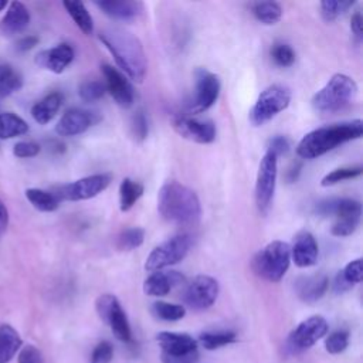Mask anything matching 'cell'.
Returning <instances> with one entry per match:
<instances>
[{"instance_id":"cell-1","label":"cell","mask_w":363,"mask_h":363,"mask_svg":"<svg viewBox=\"0 0 363 363\" xmlns=\"http://www.w3.org/2000/svg\"><path fill=\"white\" fill-rule=\"evenodd\" d=\"M99 40L112 54L118 67L125 72V77L135 82L143 81L147 69V60L143 45L136 35L123 28L112 27L101 31Z\"/></svg>"},{"instance_id":"cell-2","label":"cell","mask_w":363,"mask_h":363,"mask_svg":"<svg viewBox=\"0 0 363 363\" xmlns=\"http://www.w3.org/2000/svg\"><path fill=\"white\" fill-rule=\"evenodd\" d=\"M157 211L167 223L194 225L201 217V204L190 187L179 182H166L157 193Z\"/></svg>"},{"instance_id":"cell-3","label":"cell","mask_w":363,"mask_h":363,"mask_svg":"<svg viewBox=\"0 0 363 363\" xmlns=\"http://www.w3.org/2000/svg\"><path fill=\"white\" fill-rule=\"evenodd\" d=\"M363 135L362 119L339 122L308 132L296 145V155L302 159H316L339 145L360 139Z\"/></svg>"},{"instance_id":"cell-4","label":"cell","mask_w":363,"mask_h":363,"mask_svg":"<svg viewBox=\"0 0 363 363\" xmlns=\"http://www.w3.org/2000/svg\"><path fill=\"white\" fill-rule=\"evenodd\" d=\"M357 95L356 81L346 74H335L312 96V108L316 112L332 113L347 106Z\"/></svg>"},{"instance_id":"cell-5","label":"cell","mask_w":363,"mask_h":363,"mask_svg":"<svg viewBox=\"0 0 363 363\" xmlns=\"http://www.w3.org/2000/svg\"><path fill=\"white\" fill-rule=\"evenodd\" d=\"M289 264L291 245L275 240L268 242L255 254L252 259V269L259 278L268 282H279L286 274Z\"/></svg>"},{"instance_id":"cell-6","label":"cell","mask_w":363,"mask_h":363,"mask_svg":"<svg viewBox=\"0 0 363 363\" xmlns=\"http://www.w3.org/2000/svg\"><path fill=\"white\" fill-rule=\"evenodd\" d=\"M291 102V91L289 88L274 84L267 86L258 95L255 104L250 109L248 119L254 126H262L272 118H275L279 112L285 111Z\"/></svg>"},{"instance_id":"cell-7","label":"cell","mask_w":363,"mask_h":363,"mask_svg":"<svg viewBox=\"0 0 363 363\" xmlns=\"http://www.w3.org/2000/svg\"><path fill=\"white\" fill-rule=\"evenodd\" d=\"M191 247V240L187 234H177L166 241L156 245L145 261V269L155 272L162 271L163 268L179 264L186 258Z\"/></svg>"},{"instance_id":"cell-8","label":"cell","mask_w":363,"mask_h":363,"mask_svg":"<svg viewBox=\"0 0 363 363\" xmlns=\"http://www.w3.org/2000/svg\"><path fill=\"white\" fill-rule=\"evenodd\" d=\"M220 78L207 68H196L194 71V91L187 104L189 113H201L210 109L220 95Z\"/></svg>"},{"instance_id":"cell-9","label":"cell","mask_w":363,"mask_h":363,"mask_svg":"<svg viewBox=\"0 0 363 363\" xmlns=\"http://www.w3.org/2000/svg\"><path fill=\"white\" fill-rule=\"evenodd\" d=\"M111 182H112V176L109 173H96V174L78 179L72 183L58 186L52 190V193L60 201L88 200L102 193L111 184Z\"/></svg>"},{"instance_id":"cell-10","label":"cell","mask_w":363,"mask_h":363,"mask_svg":"<svg viewBox=\"0 0 363 363\" xmlns=\"http://www.w3.org/2000/svg\"><path fill=\"white\" fill-rule=\"evenodd\" d=\"M95 309L102 322H105L112 333L122 342L132 340V330L125 311L122 309L118 298L112 294H102L95 301Z\"/></svg>"},{"instance_id":"cell-11","label":"cell","mask_w":363,"mask_h":363,"mask_svg":"<svg viewBox=\"0 0 363 363\" xmlns=\"http://www.w3.org/2000/svg\"><path fill=\"white\" fill-rule=\"evenodd\" d=\"M278 174V157L269 152L262 156L255 180V204L261 214H267L274 199Z\"/></svg>"},{"instance_id":"cell-12","label":"cell","mask_w":363,"mask_h":363,"mask_svg":"<svg viewBox=\"0 0 363 363\" xmlns=\"http://www.w3.org/2000/svg\"><path fill=\"white\" fill-rule=\"evenodd\" d=\"M328 329L329 325L323 316H309L291 332L286 340V349L291 353H301L322 339L328 333Z\"/></svg>"},{"instance_id":"cell-13","label":"cell","mask_w":363,"mask_h":363,"mask_svg":"<svg viewBox=\"0 0 363 363\" xmlns=\"http://www.w3.org/2000/svg\"><path fill=\"white\" fill-rule=\"evenodd\" d=\"M218 282L210 275L194 277L184 288L183 299L194 311L208 309L218 296Z\"/></svg>"},{"instance_id":"cell-14","label":"cell","mask_w":363,"mask_h":363,"mask_svg":"<svg viewBox=\"0 0 363 363\" xmlns=\"http://www.w3.org/2000/svg\"><path fill=\"white\" fill-rule=\"evenodd\" d=\"M173 129L184 139L207 145L214 142L217 129L210 119H197L190 115H176L172 119Z\"/></svg>"},{"instance_id":"cell-15","label":"cell","mask_w":363,"mask_h":363,"mask_svg":"<svg viewBox=\"0 0 363 363\" xmlns=\"http://www.w3.org/2000/svg\"><path fill=\"white\" fill-rule=\"evenodd\" d=\"M101 69L105 78L104 84H105L106 92H109L113 101L122 108L132 106L135 101V91L129 79L121 71H118L109 64H104Z\"/></svg>"},{"instance_id":"cell-16","label":"cell","mask_w":363,"mask_h":363,"mask_svg":"<svg viewBox=\"0 0 363 363\" xmlns=\"http://www.w3.org/2000/svg\"><path fill=\"white\" fill-rule=\"evenodd\" d=\"M99 121V116L91 111L81 108H71L62 113L55 125V132L60 136H77L88 130Z\"/></svg>"},{"instance_id":"cell-17","label":"cell","mask_w":363,"mask_h":363,"mask_svg":"<svg viewBox=\"0 0 363 363\" xmlns=\"http://www.w3.org/2000/svg\"><path fill=\"white\" fill-rule=\"evenodd\" d=\"M74 55L72 47L67 43H61L52 48L40 51L35 55V64L54 74H61L72 62Z\"/></svg>"},{"instance_id":"cell-18","label":"cell","mask_w":363,"mask_h":363,"mask_svg":"<svg viewBox=\"0 0 363 363\" xmlns=\"http://www.w3.org/2000/svg\"><path fill=\"white\" fill-rule=\"evenodd\" d=\"M319 248L315 237L309 231L296 234L291 247V261L299 268H308L316 264Z\"/></svg>"},{"instance_id":"cell-19","label":"cell","mask_w":363,"mask_h":363,"mask_svg":"<svg viewBox=\"0 0 363 363\" xmlns=\"http://www.w3.org/2000/svg\"><path fill=\"white\" fill-rule=\"evenodd\" d=\"M184 284V277L177 271H155L143 282V291L149 296H166L173 288Z\"/></svg>"},{"instance_id":"cell-20","label":"cell","mask_w":363,"mask_h":363,"mask_svg":"<svg viewBox=\"0 0 363 363\" xmlns=\"http://www.w3.org/2000/svg\"><path fill=\"white\" fill-rule=\"evenodd\" d=\"M156 340L162 349V353L169 356H182L197 350V340L187 333L160 332L157 333Z\"/></svg>"},{"instance_id":"cell-21","label":"cell","mask_w":363,"mask_h":363,"mask_svg":"<svg viewBox=\"0 0 363 363\" xmlns=\"http://www.w3.org/2000/svg\"><path fill=\"white\" fill-rule=\"evenodd\" d=\"M30 11L21 1H11L0 21V33L14 35L24 31L30 24Z\"/></svg>"},{"instance_id":"cell-22","label":"cell","mask_w":363,"mask_h":363,"mask_svg":"<svg viewBox=\"0 0 363 363\" xmlns=\"http://www.w3.org/2000/svg\"><path fill=\"white\" fill-rule=\"evenodd\" d=\"M329 286V278L325 274L301 277L295 282V292L303 302H316L320 299Z\"/></svg>"},{"instance_id":"cell-23","label":"cell","mask_w":363,"mask_h":363,"mask_svg":"<svg viewBox=\"0 0 363 363\" xmlns=\"http://www.w3.org/2000/svg\"><path fill=\"white\" fill-rule=\"evenodd\" d=\"M106 16L116 20H132L142 14L143 3L135 0H102L94 1Z\"/></svg>"},{"instance_id":"cell-24","label":"cell","mask_w":363,"mask_h":363,"mask_svg":"<svg viewBox=\"0 0 363 363\" xmlns=\"http://www.w3.org/2000/svg\"><path fill=\"white\" fill-rule=\"evenodd\" d=\"M62 94L60 92H51L48 95H45L44 98H41L40 101H37L33 106H31V116L33 119L40 123V125H47L51 119H54V116L57 115V112L60 111L61 105H62Z\"/></svg>"},{"instance_id":"cell-25","label":"cell","mask_w":363,"mask_h":363,"mask_svg":"<svg viewBox=\"0 0 363 363\" xmlns=\"http://www.w3.org/2000/svg\"><path fill=\"white\" fill-rule=\"evenodd\" d=\"M21 346L23 340L18 332L9 323L0 325V363H9Z\"/></svg>"},{"instance_id":"cell-26","label":"cell","mask_w":363,"mask_h":363,"mask_svg":"<svg viewBox=\"0 0 363 363\" xmlns=\"http://www.w3.org/2000/svg\"><path fill=\"white\" fill-rule=\"evenodd\" d=\"M62 6L67 10V13L69 14V17L72 18V21L77 24V27L85 35H91L94 33V20L82 1L65 0V1H62Z\"/></svg>"},{"instance_id":"cell-27","label":"cell","mask_w":363,"mask_h":363,"mask_svg":"<svg viewBox=\"0 0 363 363\" xmlns=\"http://www.w3.org/2000/svg\"><path fill=\"white\" fill-rule=\"evenodd\" d=\"M28 132V123L14 112L0 113V139H13Z\"/></svg>"},{"instance_id":"cell-28","label":"cell","mask_w":363,"mask_h":363,"mask_svg":"<svg viewBox=\"0 0 363 363\" xmlns=\"http://www.w3.org/2000/svg\"><path fill=\"white\" fill-rule=\"evenodd\" d=\"M24 194H26V199L30 201V204L43 213L55 211L61 203L52 191L43 190V189L31 187V189H27Z\"/></svg>"},{"instance_id":"cell-29","label":"cell","mask_w":363,"mask_h":363,"mask_svg":"<svg viewBox=\"0 0 363 363\" xmlns=\"http://www.w3.org/2000/svg\"><path fill=\"white\" fill-rule=\"evenodd\" d=\"M143 184L132 180L129 177L123 179L119 186V208L121 211H129L135 203L142 197L143 194Z\"/></svg>"},{"instance_id":"cell-30","label":"cell","mask_w":363,"mask_h":363,"mask_svg":"<svg viewBox=\"0 0 363 363\" xmlns=\"http://www.w3.org/2000/svg\"><path fill=\"white\" fill-rule=\"evenodd\" d=\"M251 11L254 17L265 24L272 26L277 24L282 17V7L277 1H257L251 4Z\"/></svg>"},{"instance_id":"cell-31","label":"cell","mask_w":363,"mask_h":363,"mask_svg":"<svg viewBox=\"0 0 363 363\" xmlns=\"http://www.w3.org/2000/svg\"><path fill=\"white\" fill-rule=\"evenodd\" d=\"M23 86V77L9 64H0V99L10 96Z\"/></svg>"},{"instance_id":"cell-32","label":"cell","mask_w":363,"mask_h":363,"mask_svg":"<svg viewBox=\"0 0 363 363\" xmlns=\"http://www.w3.org/2000/svg\"><path fill=\"white\" fill-rule=\"evenodd\" d=\"M237 340V335L233 330H213V332H203L199 337L201 346L207 350H216L225 345L234 343Z\"/></svg>"},{"instance_id":"cell-33","label":"cell","mask_w":363,"mask_h":363,"mask_svg":"<svg viewBox=\"0 0 363 363\" xmlns=\"http://www.w3.org/2000/svg\"><path fill=\"white\" fill-rule=\"evenodd\" d=\"M362 213H347L335 217V221L330 227V233L335 237H347L352 235L359 227Z\"/></svg>"},{"instance_id":"cell-34","label":"cell","mask_w":363,"mask_h":363,"mask_svg":"<svg viewBox=\"0 0 363 363\" xmlns=\"http://www.w3.org/2000/svg\"><path fill=\"white\" fill-rule=\"evenodd\" d=\"M152 313L166 322H174L180 320L186 315V309L183 305L179 303H170L164 301H157L152 305Z\"/></svg>"},{"instance_id":"cell-35","label":"cell","mask_w":363,"mask_h":363,"mask_svg":"<svg viewBox=\"0 0 363 363\" xmlns=\"http://www.w3.org/2000/svg\"><path fill=\"white\" fill-rule=\"evenodd\" d=\"M353 6V0H323L320 1V14L326 23H332Z\"/></svg>"},{"instance_id":"cell-36","label":"cell","mask_w":363,"mask_h":363,"mask_svg":"<svg viewBox=\"0 0 363 363\" xmlns=\"http://www.w3.org/2000/svg\"><path fill=\"white\" fill-rule=\"evenodd\" d=\"M145 230L140 227H130L123 230L116 240V247L121 251H132L143 244Z\"/></svg>"},{"instance_id":"cell-37","label":"cell","mask_w":363,"mask_h":363,"mask_svg":"<svg viewBox=\"0 0 363 363\" xmlns=\"http://www.w3.org/2000/svg\"><path fill=\"white\" fill-rule=\"evenodd\" d=\"M363 169L362 166H350V167H339V169H335L332 172H329L328 174H325L320 180V186L323 187H329V186H333V184H337V183H342L345 180H350V179H354V177H359L362 174Z\"/></svg>"},{"instance_id":"cell-38","label":"cell","mask_w":363,"mask_h":363,"mask_svg":"<svg viewBox=\"0 0 363 363\" xmlns=\"http://www.w3.org/2000/svg\"><path fill=\"white\" fill-rule=\"evenodd\" d=\"M105 92H106L105 84L102 81H96V79L85 81L78 88V95L84 102L98 101L105 95Z\"/></svg>"},{"instance_id":"cell-39","label":"cell","mask_w":363,"mask_h":363,"mask_svg":"<svg viewBox=\"0 0 363 363\" xmlns=\"http://www.w3.org/2000/svg\"><path fill=\"white\" fill-rule=\"evenodd\" d=\"M271 57L279 67H291L295 62V51L285 43H275L271 48Z\"/></svg>"},{"instance_id":"cell-40","label":"cell","mask_w":363,"mask_h":363,"mask_svg":"<svg viewBox=\"0 0 363 363\" xmlns=\"http://www.w3.org/2000/svg\"><path fill=\"white\" fill-rule=\"evenodd\" d=\"M349 346V332L346 329H337L328 335L325 340V349L332 353L337 354L343 352Z\"/></svg>"},{"instance_id":"cell-41","label":"cell","mask_w":363,"mask_h":363,"mask_svg":"<svg viewBox=\"0 0 363 363\" xmlns=\"http://www.w3.org/2000/svg\"><path fill=\"white\" fill-rule=\"evenodd\" d=\"M342 278L350 285H356L360 284L363 279V267H362V258H356L352 259L350 262H347L345 265V268L342 271H339Z\"/></svg>"},{"instance_id":"cell-42","label":"cell","mask_w":363,"mask_h":363,"mask_svg":"<svg viewBox=\"0 0 363 363\" xmlns=\"http://www.w3.org/2000/svg\"><path fill=\"white\" fill-rule=\"evenodd\" d=\"M130 129H132V135L135 136V139L138 142H142L147 138L149 133V125H147V118L142 111L135 112V115L132 116L130 121Z\"/></svg>"},{"instance_id":"cell-43","label":"cell","mask_w":363,"mask_h":363,"mask_svg":"<svg viewBox=\"0 0 363 363\" xmlns=\"http://www.w3.org/2000/svg\"><path fill=\"white\" fill-rule=\"evenodd\" d=\"M113 357V346L108 340L99 342L89 357V363H111Z\"/></svg>"},{"instance_id":"cell-44","label":"cell","mask_w":363,"mask_h":363,"mask_svg":"<svg viewBox=\"0 0 363 363\" xmlns=\"http://www.w3.org/2000/svg\"><path fill=\"white\" fill-rule=\"evenodd\" d=\"M40 150H41V146L33 140H21L13 146V155L18 159L34 157L40 153Z\"/></svg>"},{"instance_id":"cell-45","label":"cell","mask_w":363,"mask_h":363,"mask_svg":"<svg viewBox=\"0 0 363 363\" xmlns=\"http://www.w3.org/2000/svg\"><path fill=\"white\" fill-rule=\"evenodd\" d=\"M289 147H291V143H289L288 138H285L282 135H277L268 140L267 152L279 157L281 155H285L289 150Z\"/></svg>"},{"instance_id":"cell-46","label":"cell","mask_w":363,"mask_h":363,"mask_svg":"<svg viewBox=\"0 0 363 363\" xmlns=\"http://www.w3.org/2000/svg\"><path fill=\"white\" fill-rule=\"evenodd\" d=\"M17 360L18 363H44L41 352L34 345H27L21 347Z\"/></svg>"},{"instance_id":"cell-47","label":"cell","mask_w":363,"mask_h":363,"mask_svg":"<svg viewBox=\"0 0 363 363\" xmlns=\"http://www.w3.org/2000/svg\"><path fill=\"white\" fill-rule=\"evenodd\" d=\"M199 359H200L199 350H194L191 353L182 354V356H169V354L162 353L163 363H199Z\"/></svg>"},{"instance_id":"cell-48","label":"cell","mask_w":363,"mask_h":363,"mask_svg":"<svg viewBox=\"0 0 363 363\" xmlns=\"http://www.w3.org/2000/svg\"><path fill=\"white\" fill-rule=\"evenodd\" d=\"M350 30L357 41H362L363 38V18L360 11H354L350 18Z\"/></svg>"},{"instance_id":"cell-49","label":"cell","mask_w":363,"mask_h":363,"mask_svg":"<svg viewBox=\"0 0 363 363\" xmlns=\"http://www.w3.org/2000/svg\"><path fill=\"white\" fill-rule=\"evenodd\" d=\"M38 37L37 35H24L20 40H17L16 43V50L20 52H26L30 51L31 48H34L38 44Z\"/></svg>"},{"instance_id":"cell-50","label":"cell","mask_w":363,"mask_h":363,"mask_svg":"<svg viewBox=\"0 0 363 363\" xmlns=\"http://www.w3.org/2000/svg\"><path fill=\"white\" fill-rule=\"evenodd\" d=\"M9 210L7 206L4 204V201L0 199V237L6 233L7 227H9Z\"/></svg>"},{"instance_id":"cell-51","label":"cell","mask_w":363,"mask_h":363,"mask_svg":"<svg viewBox=\"0 0 363 363\" xmlns=\"http://www.w3.org/2000/svg\"><path fill=\"white\" fill-rule=\"evenodd\" d=\"M352 286L342 278V275H340V272L336 275V278H335V284H333V289H335V292L336 294H342V292H346V291H349Z\"/></svg>"},{"instance_id":"cell-52","label":"cell","mask_w":363,"mask_h":363,"mask_svg":"<svg viewBox=\"0 0 363 363\" xmlns=\"http://www.w3.org/2000/svg\"><path fill=\"white\" fill-rule=\"evenodd\" d=\"M299 172H301V164H294L289 170H288V180L292 183V182H295L296 179H298V176H299Z\"/></svg>"},{"instance_id":"cell-53","label":"cell","mask_w":363,"mask_h":363,"mask_svg":"<svg viewBox=\"0 0 363 363\" xmlns=\"http://www.w3.org/2000/svg\"><path fill=\"white\" fill-rule=\"evenodd\" d=\"M7 6H9V3L6 0H0V11H3Z\"/></svg>"}]
</instances>
